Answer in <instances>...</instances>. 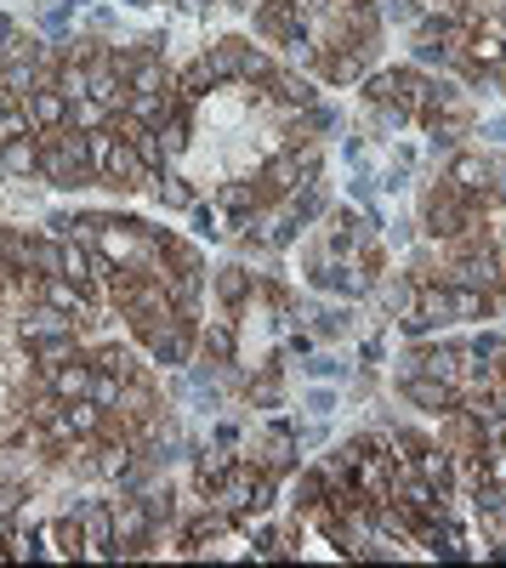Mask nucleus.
Returning a JSON list of instances; mask_svg holds the SVG:
<instances>
[{"label": "nucleus", "instance_id": "obj_26", "mask_svg": "<svg viewBox=\"0 0 506 568\" xmlns=\"http://www.w3.org/2000/svg\"><path fill=\"white\" fill-rule=\"evenodd\" d=\"M23 131H34L29 103H18V98H7V91H0V142H12V136H23Z\"/></svg>", "mask_w": 506, "mask_h": 568}, {"label": "nucleus", "instance_id": "obj_16", "mask_svg": "<svg viewBox=\"0 0 506 568\" xmlns=\"http://www.w3.org/2000/svg\"><path fill=\"white\" fill-rule=\"evenodd\" d=\"M85 358H91V369L120 375V382H136V375H143V358H136V347H125V342H91Z\"/></svg>", "mask_w": 506, "mask_h": 568}, {"label": "nucleus", "instance_id": "obj_30", "mask_svg": "<svg viewBox=\"0 0 506 568\" xmlns=\"http://www.w3.org/2000/svg\"><path fill=\"white\" fill-rule=\"evenodd\" d=\"M109 120H114V114H109L98 98H80V103L69 109V125H74V131H103Z\"/></svg>", "mask_w": 506, "mask_h": 568}, {"label": "nucleus", "instance_id": "obj_38", "mask_svg": "<svg viewBox=\"0 0 506 568\" xmlns=\"http://www.w3.org/2000/svg\"><path fill=\"white\" fill-rule=\"evenodd\" d=\"M489 194L506 200V160H500V154H489Z\"/></svg>", "mask_w": 506, "mask_h": 568}, {"label": "nucleus", "instance_id": "obj_37", "mask_svg": "<svg viewBox=\"0 0 506 568\" xmlns=\"http://www.w3.org/2000/svg\"><path fill=\"white\" fill-rule=\"evenodd\" d=\"M318 347V336H313V329H291V336H285V353H296V358H307Z\"/></svg>", "mask_w": 506, "mask_h": 568}, {"label": "nucleus", "instance_id": "obj_33", "mask_svg": "<svg viewBox=\"0 0 506 568\" xmlns=\"http://www.w3.org/2000/svg\"><path fill=\"white\" fill-rule=\"evenodd\" d=\"M416 12L433 18V23H449V18H462V12H467V0H416Z\"/></svg>", "mask_w": 506, "mask_h": 568}, {"label": "nucleus", "instance_id": "obj_23", "mask_svg": "<svg viewBox=\"0 0 506 568\" xmlns=\"http://www.w3.org/2000/svg\"><path fill=\"white\" fill-rule=\"evenodd\" d=\"M154 200H160L165 211H194V200H200V194L189 187V176H182V171L171 165V171H160V176H154Z\"/></svg>", "mask_w": 506, "mask_h": 568}, {"label": "nucleus", "instance_id": "obj_39", "mask_svg": "<svg viewBox=\"0 0 506 568\" xmlns=\"http://www.w3.org/2000/svg\"><path fill=\"white\" fill-rule=\"evenodd\" d=\"M473 131H478L484 142H495V149H506V120H478Z\"/></svg>", "mask_w": 506, "mask_h": 568}, {"label": "nucleus", "instance_id": "obj_11", "mask_svg": "<svg viewBox=\"0 0 506 568\" xmlns=\"http://www.w3.org/2000/svg\"><path fill=\"white\" fill-rule=\"evenodd\" d=\"M69 329H80L69 313H58V307H45V302H29L23 313H18V342L29 347V342H45V336H69Z\"/></svg>", "mask_w": 506, "mask_h": 568}, {"label": "nucleus", "instance_id": "obj_47", "mask_svg": "<svg viewBox=\"0 0 506 568\" xmlns=\"http://www.w3.org/2000/svg\"><path fill=\"white\" fill-rule=\"evenodd\" d=\"M500 69H506V52H500Z\"/></svg>", "mask_w": 506, "mask_h": 568}, {"label": "nucleus", "instance_id": "obj_3", "mask_svg": "<svg viewBox=\"0 0 506 568\" xmlns=\"http://www.w3.org/2000/svg\"><path fill=\"white\" fill-rule=\"evenodd\" d=\"M433 98V74H422L416 63H398V69H371L364 74V103H398L409 114H422Z\"/></svg>", "mask_w": 506, "mask_h": 568}, {"label": "nucleus", "instance_id": "obj_28", "mask_svg": "<svg viewBox=\"0 0 506 568\" xmlns=\"http://www.w3.org/2000/svg\"><path fill=\"white\" fill-rule=\"evenodd\" d=\"M23 500H29V484L12 478V471H0V517H7V524L23 517Z\"/></svg>", "mask_w": 506, "mask_h": 568}, {"label": "nucleus", "instance_id": "obj_35", "mask_svg": "<svg viewBox=\"0 0 506 568\" xmlns=\"http://www.w3.org/2000/svg\"><path fill=\"white\" fill-rule=\"evenodd\" d=\"M211 444H222V449H245V433H240V420H222L216 433H211Z\"/></svg>", "mask_w": 506, "mask_h": 568}, {"label": "nucleus", "instance_id": "obj_5", "mask_svg": "<svg viewBox=\"0 0 506 568\" xmlns=\"http://www.w3.org/2000/svg\"><path fill=\"white\" fill-rule=\"evenodd\" d=\"M109 517H114V562L120 557H149V535H154V517L143 506V495H114L109 500Z\"/></svg>", "mask_w": 506, "mask_h": 568}, {"label": "nucleus", "instance_id": "obj_6", "mask_svg": "<svg viewBox=\"0 0 506 568\" xmlns=\"http://www.w3.org/2000/svg\"><path fill=\"white\" fill-rule=\"evenodd\" d=\"M409 342H427V336H438V329H449L455 324V313H449V284H422L416 291V307H409L404 318H393Z\"/></svg>", "mask_w": 506, "mask_h": 568}, {"label": "nucleus", "instance_id": "obj_1", "mask_svg": "<svg viewBox=\"0 0 506 568\" xmlns=\"http://www.w3.org/2000/svg\"><path fill=\"white\" fill-rule=\"evenodd\" d=\"M40 182L63 187V194H74V187H98V165H91L85 131H74V125L40 131Z\"/></svg>", "mask_w": 506, "mask_h": 568}, {"label": "nucleus", "instance_id": "obj_40", "mask_svg": "<svg viewBox=\"0 0 506 568\" xmlns=\"http://www.w3.org/2000/svg\"><path fill=\"white\" fill-rule=\"evenodd\" d=\"M85 23H91V34H109V29H114L120 18H114L109 7H91V12H85Z\"/></svg>", "mask_w": 506, "mask_h": 568}, {"label": "nucleus", "instance_id": "obj_15", "mask_svg": "<svg viewBox=\"0 0 506 568\" xmlns=\"http://www.w3.org/2000/svg\"><path fill=\"white\" fill-rule=\"evenodd\" d=\"M0 165L12 182H34L40 176V131H23L12 142H0Z\"/></svg>", "mask_w": 506, "mask_h": 568}, {"label": "nucleus", "instance_id": "obj_18", "mask_svg": "<svg viewBox=\"0 0 506 568\" xmlns=\"http://www.w3.org/2000/svg\"><path fill=\"white\" fill-rule=\"evenodd\" d=\"M234 449H222V444H211V449H194V495H211L227 471H234Z\"/></svg>", "mask_w": 506, "mask_h": 568}, {"label": "nucleus", "instance_id": "obj_34", "mask_svg": "<svg viewBox=\"0 0 506 568\" xmlns=\"http://www.w3.org/2000/svg\"><path fill=\"white\" fill-rule=\"evenodd\" d=\"M120 387H125L120 375H103V369H98V382H91V404H103V409H114V404H120Z\"/></svg>", "mask_w": 506, "mask_h": 568}, {"label": "nucleus", "instance_id": "obj_29", "mask_svg": "<svg viewBox=\"0 0 506 568\" xmlns=\"http://www.w3.org/2000/svg\"><path fill=\"white\" fill-rule=\"evenodd\" d=\"M302 409H307L313 420H331V415L342 409V393H336V387H325V382H318V387H307V393H302Z\"/></svg>", "mask_w": 506, "mask_h": 568}, {"label": "nucleus", "instance_id": "obj_31", "mask_svg": "<svg viewBox=\"0 0 506 568\" xmlns=\"http://www.w3.org/2000/svg\"><path fill=\"white\" fill-rule=\"evenodd\" d=\"M307 375H313V382H342V375H347V364L336 358V353H307V364H302Z\"/></svg>", "mask_w": 506, "mask_h": 568}, {"label": "nucleus", "instance_id": "obj_19", "mask_svg": "<svg viewBox=\"0 0 506 568\" xmlns=\"http://www.w3.org/2000/svg\"><path fill=\"white\" fill-rule=\"evenodd\" d=\"M69 98H63V91L58 85H40L34 91V98H29V120H34V131H63L69 125Z\"/></svg>", "mask_w": 506, "mask_h": 568}, {"label": "nucleus", "instance_id": "obj_46", "mask_svg": "<svg viewBox=\"0 0 506 568\" xmlns=\"http://www.w3.org/2000/svg\"><path fill=\"white\" fill-rule=\"evenodd\" d=\"M182 7H216V0H182Z\"/></svg>", "mask_w": 506, "mask_h": 568}, {"label": "nucleus", "instance_id": "obj_43", "mask_svg": "<svg viewBox=\"0 0 506 568\" xmlns=\"http://www.w3.org/2000/svg\"><path fill=\"white\" fill-rule=\"evenodd\" d=\"M358 353H364V364H382V358H387V347H382V336H376V342H364Z\"/></svg>", "mask_w": 506, "mask_h": 568}, {"label": "nucleus", "instance_id": "obj_36", "mask_svg": "<svg viewBox=\"0 0 506 568\" xmlns=\"http://www.w3.org/2000/svg\"><path fill=\"white\" fill-rule=\"evenodd\" d=\"M376 182H382V194H404V187H409V171H404V165H387Z\"/></svg>", "mask_w": 506, "mask_h": 568}, {"label": "nucleus", "instance_id": "obj_32", "mask_svg": "<svg viewBox=\"0 0 506 568\" xmlns=\"http://www.w3.org/2000/svg\"><path fill=\"white\" fill-rule=\"evenodd\" d=\"M382 23H398V29H416L422 12H416V0H382Z\"/></svg>", "mask_w": 506, "mask_h": 568}, {"label": "nucleus", "instance_id": "obj_20", "mask_svg": "<svg viewBox=\"0 0 506 568\" xmlns=\"http://www.w3.org/2000/svg\"><path fill=\"white\" fill-rule=\"evenodd\" d=\"M189 222H194V233H200V240H211V245H222V240H234V233H240L234 211H222L216 200H211V205H205V200H194Z\"/></svg>", "mask_w": 506, "mask_h": 568}, {"label": "nucleus", "instance_id": "obj_13", "mask_svg": "<svg viewBox=\"0 0 506 568\" xmlns=\"http://www.w3.org/2000/svg\"><path fill=\"white\" fill-rule=\"evenodd\" d=\"M45 382H52V393H58L63 404H80V398H91V382H98V369H91L85 353H74V358H63L52 375H45Z\"/></svg>", "mask_w": 506, "mask_h": 568}, {"label": "nucleus", "instance_id": "obj_41", "mask_svg": "<svg viewBox=\"0 0 506 568\" xmlns=\"http://www.w3.org/2000/svg\"><path fill=\"white\" fill-rule=\"evenodd\" d=\"M342 165L364 171V142H358V136H342Z\"/></svg>", "mask_w": 506, "mask_h": 568}, {"label": "nucleus", "instance_id": "obj_27", "mask_svg": "<svg viewBox=\"0 0 506 568\" xmlns=\"http://www.w3.org/2000/svg\"><path fill=\"white\" fill-rule=\"evenodd\" d=\"M58 91H63L69 103L91 98V63H74V58H63V69H58Z\"/></svg>", "mask_w": 506, "mask_h": 568}, {"label": "nucleus", "instance_id": "obj_14", "mask_svg": "<svg viewBox=\"0 0 506 568\" xmlns=\"http://www.w3.org/2000/svg\"><path fill=\"white\" fill-rule=\"evenodd\" d=\"M200 358H216V364H234V358H240L234 313H216L211 324H200Z\"/></svg>", "mask_w": 506, "mask_h": 568}, {"label": "nucleus", "instance_id": "obj_45", "mask_svg": "<svg viewBox=\"0 0 506 568\" xmlns=\"http://www.w3.org/2000/svg\"><path fill=\"white\" fill-rule=\"evenodd\" d=\"M120 7H131V12H149V7H154V0H120Z\"/></svg>", "mask_w": 506, "mask_h": 568}, {"label": "nucleus", "instance_id": "obj_42", "mask_svg": "<svg viewBox=\"0 0 506 568\" xmlns=\"http://www.w3.org/2000/svg\"><path fill=\"white\" fill-rule=\"evenodd\" d=\"M393 165H404V171L416 165V142H393Z\"/></svg>", "mask_w": 506, "mask_h": 568}, {"label": "nucleus", "instance_id": "obj_12", "mask_svg": "<svg viewBox=\"0 0 506 568\" xmlns=\"http://www.w3.org/2000/svg\"><path fill=\"white\" fill-rule=\"evenodd\" d=\"M251 291H256V273H245L240 262H227V267H216V273H211L216 313H240V307L251 302Z\"/></svg>", "mask_w": 506, "mask_h": 568}, {"label": "nucleus", "instance_id": "obj_22", "mask_svg": "<svg viewBox=\"0 0 506 568\" xmlns=\"http://www.w3.org/2000/svg\"><path fill=\"white\" fill-rule=\"evenodd\" d=\"M245 404H256V409H285L280 364H262V375H245Z\"/></svg>", "mask_w": 506, "mask_h": 568}, {"label": "nucleus", "instance_id": "obj_44", "mask_svg": "<svg viewBox=\"0 0 506 568\" xmlns=\"http://www.w3.org/2000/svg\"><path fill=\"white\" fill-rule=\"evenodd\" d=\"M7 540H12V524H7V517H0V557H7Z\"/></svg>", "mask_w": 506, "mask_h": 568}, {"label": "nucleus", "instance_id": "obj_25", "mask_svg": "<svg viewBox=\"0 0 506 568\" xmlns=\"http://www.w3.org/2000/svg\"><path fill=\"white\" fill-rule=\"evenodd\" d=\"M347 329H353V302L347 307H313V336L318 342H336Z\"/></svg>", "mask_w": 506, "mask_h": 568}, {"label": "nucleus", "instance_id": "obj_21", "mask_svg": "<svg viewBox=\"0 0 506 568\" xmlns=\"http://www.w3.org/2000/svg\"><path fill=\"white\" fill-rule=\"evenodd\" d=\"M211 200H216L222 211H234V222H240V216H251L256 205H267V200H262V187H256V176H227Z\"/></svg>", "mask_w": 506, "mask_h": 568}, {"label": "nucleus", "instance_id": "obj_24", "mask_svg": "<svg viewBox=\"0 0 506 568\" xmlns=\"http://www.w3.org/2000/svg\"><path fill=\"white\" fill-rule=\"evenodd\" d=\"M267 91H273V98L285 103V114H291V109H307V103H318L313 80H307V74H285V69H280V74L267 80Z\"/></svg>", "mask_w": 506, "mask_h": 568}, {"label": "nucleus", "instance_id": "obj_17", "mask_svg": "<svg viewBox=\"0 0 506 568\" xmlns=\"http://www.w3.org/2000/svg\"><path fill=\"white\" fill-rule=\"evenodd\" d=\"M416 291H422V278H416V273H398V278L382 273L371 296H376V307H382L387 318H404L409 307H416Z\"/></svg>", "mask_w": 506, "mask_h": 568}, {"label": "nucleus", "instance_id": "obj_2", "mask_svg": "<svg viewBox=\"0 0 506 568\" xmlns=\"http://www.w3.org/2000/svg\"><path fill=\"white\" fill-rule=\"evenodd\" d=\"M422 227H427V240L449 245V240H467V233H484L478 222V200H467L462 187H449L444 176L422 194Z\"/></svg>", "mask_w": 506, "mask_h": 568}, {"label": "nucleus", "instance_id": "obj_8", "mask_svg": "<svg viewBox=\"0 0 506 568\" xmlns=\"http://www.w3.org/2000/svg\"><path fill=\"white\" fill-rule=\"evenodd\" d=\"M398 393H404L409 409H422V415H444V409L462 404V387H455V382H438V375H427V369L398 375Z\"/></svg>", "mask_w": 506, "mask_h": 568}, {"label": "nucleus", "instance_id": "obj_4", "mask_svg": "<svg viewBox=\"0 0 506 568\" xmlns=\"http://www.w3.org/2000/svg\"><path fill=\"white\" fill-rule=\"evenodd\" d=\"M143 347H149V358H154L160 369H189L194 353H200V313L182 307L171 324H160L154 336H143Z\"/></svg>", "mask_w": 506, "mask_h": 568}, {"label": "nucleus", "instance_id": "obj_7", "mask_svg": "<svg viewBox=\"0 0 506 568\" xmlns=\"http://www.w3.org/2000/svg\"><path fill=\"white\" fill-rule=\"evenodd\" d=\"M307 12H313V0H256V12H251V29L273 45H285L291 34L307 29Z\"/></svg>", "mask_w": 506, "mask_h": 568}, {"label": "nucleus", "instance_id": "obj_9", "mask_svg": "<svg viewBox=\"0 0 506 568\" xmlns=\"http://www.w3.org/2000/svg\"><path fill=\"white\" fill-rule=\"evenodd\" d=\"M371 63H376V45H358V52H318L313 74L325 80V85H364Z\"/></svg>", "mask_w": 506, "mask_h": 568}, {"label": "nucleus", "instance_id": "obj_10", "mask_svg": "<svg viewBox=\"0 0 506 568\" xmlns=\"http://www.w3.org/2000/svg\"><path fill=\"white\" fill-rule=\"evenodd\" d=\"M449 187H462L467 200H489V154H467V149H455L438 171Z\"/></svg>", "mask_w": 506, "mask_h": 568}]
</instances>
